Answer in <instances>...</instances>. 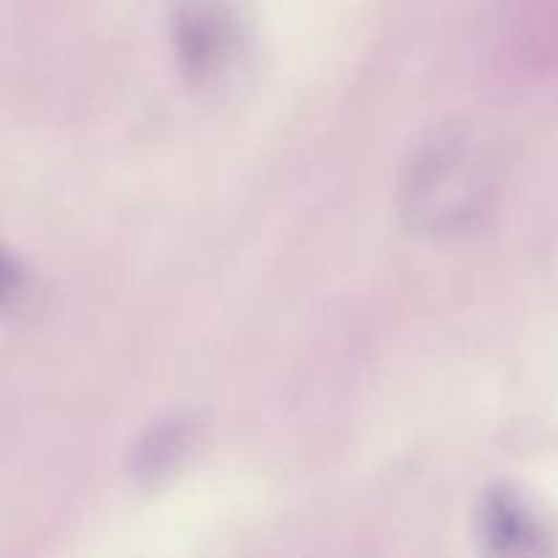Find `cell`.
I'll list each match as a JSON object with an SVG mask.
<instances>
[{
	"instance_id": "277c9868",
	"label": "cell",
	"mask_w": 558,
	"mask_h": 558,
	"mask_svg": "<svg viewBox=\"0 0 558 558\" xmlns=\"http://www.w3.org/2000/svg\"><path fill=\"white\" fill-rule=\"evenodd\" d=\"M185 447H189V428L180 423L163 425L140 447V469L147 474L161 472L169 463H178Z\"/></svg>"
},
{
	"instance_id": "6da1fadb",
	"label": "cell",
	"mask_w": 558,
	"mask_h": 558,
	"mask_svg": "<svg viewBox=\"0 0 558 558\" xmlns=\"http://www.w3.org/2000/svg\"><path fill=\"white\" fill-rule=\"evenodd\" d=\"M496 194V161L469 131H445L417 147L401 180V213L412 229L458 238L483 223Z\"/></svg>"
},
{
	"instance_id": "3957f363",
	"label": "cell",
	"mask_w": 558,
	"mask_h": 558,
	"mask_svg": "<svg viewBox=\"0 0 558 558\" xmlns=\"http://www.w3.org/2000/svg\"><path fill=\"white\" fill-rule=\"evenodd\" d=\"M480 537L496 554H532L543 545V529L526 501L510 488H496L480 505Z\"/></svg>"
},
{
	"instance_id": "7a4b0ae2",
	"label": "cell",
	"mask_w": 558,
	"mask_h": 558,
	"mask_svg": "<svg viewBox=\"0 0 558 558\" xmlns=\"http://www.w3.org/2000/svg\"><path fill=\"white\" fill-rule=\"evenodd\" d=\"M174 52L196 85H218L243 60V27L232 11L213 0L185 5L174 25Z\"/></svg>"
}]
</instances>
